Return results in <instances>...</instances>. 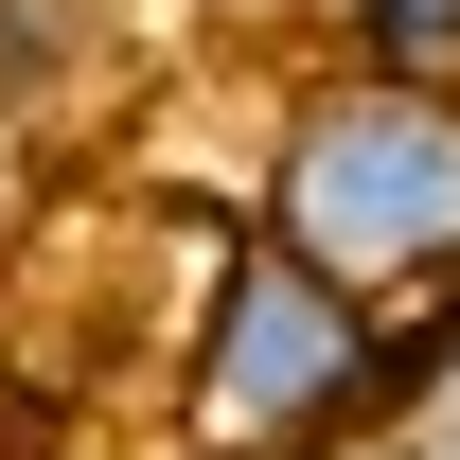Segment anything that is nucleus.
Returning <instances> with one entry per match:
<instances>
[{
  "mask_svg": "<svg viewBox=\"0 0 460 460\" xmlns=\"http://www.w3.org/2000/svg\"><path fill=\"white\" fill-rule=\"evenodd\" d=\"M248 230H284L301 266H337L354 301L460 284V89H372V71H284L266 107V195Z\"/></svg>",
  "mask_w": 460,
  "mask_h": 460,
  "instance_id": "obj_2",
  "label": "nucleus"
},
{
  "mask_svg": "<svg viewBox=\"0 0 460 460\" xmlns=\"http://www.w3.org/2000/svg\"><path fill=\"white\" fill-rule=\"evenodd\" d=\"M266 18H301V36H319V18H337V0H266Z\"/></svg>",
  "mask_w": 460,
  "mask_h": 460,
  "instance_id": "obj_5",
  "label": "nucleus"
},
{
  "mask_svg": "<svg viewBox=\"0 0 460 460\" xmlns=\"http://www.w3.org/2000/svg\"><path fill=\"white\" fill-rule=\"evenodd\" d=\"M390 301H354L337 266H301L284 230H230L195 284V354H177V460H319L390 425Z\"/></svg>",
  "mask_w": 460,
  "mask_h": 460,
  "instance_id": "obj_1",
  "label": "nucleus"
},
{
  "mask_svg": "<svg viewBox=\"0 0 460 460\" xmlns=\"http://www.w3.org/2000/svg\"><path fill=\"white\" fill-rule=\"evenodd\" d=\"M142 18H177V36H266V0H142Z\"/></svg>",
  "mask_w": 460,
  "mask_h": 460,
  "instance_id": "obj_4",
  "label": "nucleus"
},
{
  "mask_svg": "<svg viewBox=\"0 0 460 460\" xmlns=\"http://www.w3.org/2000/svg\"><path fill=\"white\" fill-rule=\"evenodd\" d=\"M319 71H372V89H460V0H337V18H319Z\"/></svg>",
  "mask_w": 460,
  "mask_h": 460,
  "instance_id": "obj_3",
  "label": "nucleus"
}]
</instances>
